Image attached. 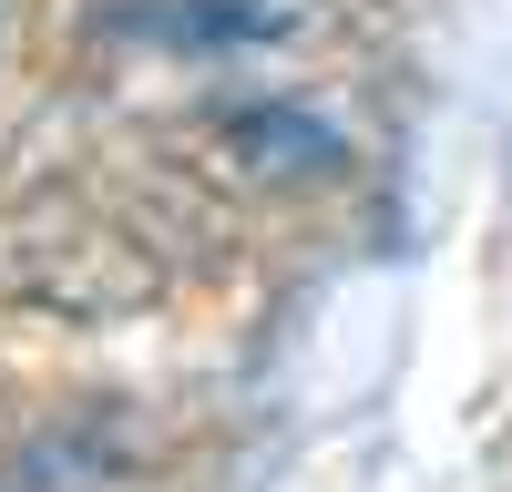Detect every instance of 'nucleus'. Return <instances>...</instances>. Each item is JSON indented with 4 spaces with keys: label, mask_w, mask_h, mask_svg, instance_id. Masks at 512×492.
<instances>
[{
    "label": "nucleus",
    "mask_w": 512,
    "mask_h": 492,
    "mask_svg": "<svg viewBox=\"0 0 512 492\" xmlns=\"http://www.w3.org/2000/svg\"><path fill=\"white\" fill-rule=\"evenodd\" d=\"M216 144L246 164V175H267V185H328V175H349V134H338L328 113H308V103H236L216 123Z\"/></svg>",
    "instance_id": "nucleus-1"
},
{
    "label": "nucleus",
    "mask_w": 512,
    "mask_h": 492,
    "mask_svg": "<svg viewBox=\"0 0 512 492\" xmlns=\"http://www.w3.org/2000/svg\"><path fill=\"white\" fill-rule=\"evenodd\" d=\"M0 492H11V482H0Z\"/></svg>",
    "instance_id": "nucleus-3"
},
{
    "label": "nucleus",
    "mask_w": 512,
    "mask_h": 492,
    "mask_svg": "<svg viewBox=\"0 0 512 492\" xmlns=\"http://www.w3.org/2000/svg\"><path fill=\"white\" fill-rule=\"evenodd\" d=\"M113 31L175 41V52H267L297 31V0H144V11H113Z\"/></svg>",
    "instance_id": "nucleus-2"
}]
</instances>
